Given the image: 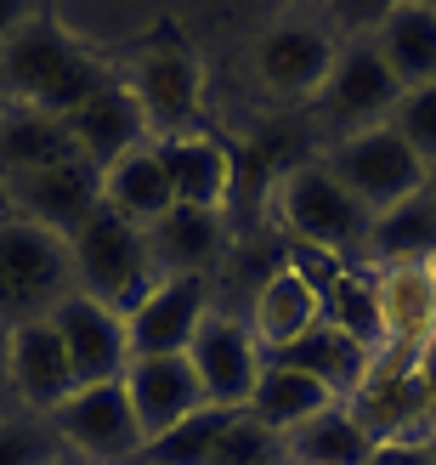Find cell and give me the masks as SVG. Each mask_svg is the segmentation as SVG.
I'll return each mask as SVG.
<instances>
[{
	"instance_id": "cell-37",
	"label": "cell",
	"mask_w": 436,
	"mask_h": 465,
	"mask_svg": "<svg viewBox=\"0 0 436 465\" xmlns=\"http://www.w3.org/2000/svg\"><path fill=\"white\" fill-rule=\"evenodd\" d=\"M40 12H45V0H0V45H12Z\"/></svg>"
},
{
	"instance_id": "cell-14",
	"label": "cell",
	"mask_w": 436,
	"mask_h": 465,
	"mask_svg": "<svg viewBox=\"0 0 436 465\" xmlns=\"http://www.w3.org/2000/svg\"><path fill=\"white\" fill-rule=\"evenodd\" d=\"M142 239H148L159 278H216L221 284V272L233 267V250H238L233 216L193 211V204H170Z\"/></svg>"
},
{
	"instance_id": "cell-16",
	"label": "cell",
	"mask_w": 436,
	"mask_h": 465,
	"mask_svg": "<svg viewBox=\"0 0 436 465\" xmlns=\"http://www.w3.org/2000/svg\"><path fill=\"white\" fill-rule=\"evenodd\" d=\"M216 278H165L142 307H136L131 323V358H181L199 335V323L216 312Z\"/></svg>"
},
{
	"instance_id": "cell-28",
	"label": "cell",
	"mask_w": 436,
	"mask_h": 465,
	"mask_svg": "<svg viewBox=\"0 0 436 465\" xmlns=\"http://www.w3.org/2000/svg\"><path fill=\"white\" fill-rule=\"evenodd\" d=\"M68 153H74V143H68L63 120L34 114V108H6V120H0V182L29 176L40 165H57Z\"/></svg>"
},
{
	"instance_id": "cell-21",
	"label": "cell",
	"mask_w": 436,
	"mask_h": 465,
	"mask_svg": "<svg viewBox=\"0 0 436 465\" xmlns=\"http://www.w3.org/2000/svg\"><path fill=\"white\" fill-rule=\"evenodd\" d=\"M374 272V307H380V341L385 352L420 358L436 341V284L431 262H397V267H369Z\"/></svg>"
},
{
	"instance_id": "cell-41",
	"label": "cell",
	"mask_w": 436,
	"mask_h": 465,
	"mask_svg": "<svg viewBox=\"0 0 436 465\" xmlns=\"http://www.w3.org/2000/svg\"><path fill=\"white\" fill-rule=\"evenodd\" d=\"M0 216H12V211H6V182H0Z\"/></svg>"
},
{
	"instance_id": "cell-35",
	"label": "cell",
	"mask_w": 436,
	"mask_h": 465,
	"mask_svg": "<svg viewBox=\"0 0 436 465\" xmlns=\"http://www.w3.org/2000/svg\"><path fill=\"white\" fill-rule=\"evenodd\" d=\"M317 12H324L329 35L340 45H352V40H374V29L392 12V0H317Z\"/></svg>"
},
{
	"instance_id": "cell-22",
	"label": "cell",
	"mask_w": 436,
	"mask_h": 465,
	"mask_svg": "<svg viewBox=\"0 0 436 465\" xmlns=\"http://www.w3.org/2000/svg\"><path fill=\"white\" fill-rule=\"evenodd\" d=\"M63 125H68V143H74V153L85 159V165H97V171H108L113 159H125L131 148L153 143L142 108H136V97L125 91L120 74H113V80L97 91V97H85Z\"/></svg>"
},
{
	"instance_id": "cell-26",
	"label": "cell",
	"mask_w": 436,
	"mask_h": 465,
	"mask_svg": "<svg viewBox=\"0 0 436 465\" xmlns=\"http://www.w3.org/2000/svg\"><path fill=\"white\" fill-rule=\"evenodd\" d=\"M334 403L340 398H334L324 381H312V375H301V369H289V363H266L256 398H249V414H256L272 437H289L295 426H306L312 414H324Z\"/></svg>"
},
{
	"instance_id": "cell-2",
	"label": "cell",
	"mask_w": 436,
	"mask_h": 465,
	"mask_svg": "<svg viewBox=\"0 0 436 465\" xmlns=\"http://www.w3.org/2000/svg\"><path fill=\"white\" fill-rule=\"evenodd\" d=\"M266 222L284 232V244L324 250L346 267H363V244H369V227H374V216L340 188L317 153H295L289 165L272 171Z\"/></svg>"
},
{
	"instance_id": "cell-18",
	"label": "cell",
	"mask_w": 436,
	"mask_h": 465,
	"mask_svg": "<svg viewBox=\"0 0 436 465\" xmlns=\"http://www.w3.org/2000/svg\"><path fill=\"white\" fill-rule=\"evenodd\" d=\"M6 386H12V409L34 414V420H45L52 409L74 398V369H68V352L45 318L6 330Z\"/></svg>"
},
{
	"instance_id": "cell-24",
	"label": "cell",
	"mask_w": 436,
	"mask_h": 465,
	"mask_svg": "<svg viewBox=\"0 0 436 465\" xmlns=\"http://www.w3.org/2000/svg\"><path fill=\"white\" fill-rule=\"evenodd\" d=\"M170 204H176V193H170L165 159H159L153 143L131 148L125 159H113V165L102 171V211L120 216V222H131L136 232H148L159 216L170 211Z\"/></svg>"
},
{
	"instance_id": "cell-40",
	"label": "cell",
	"mask_w": 436,
	"mask_h": 465,
	"mask_svg": "<svg viewBox=\"0 0 436 465\" xmlns=\"http://www.w3.org/2000/svg\"><path fill=\"white\" fill-rule=\"evenodd\" d=\"M425 193L436 199V165H425Z\"/></svg>"
},
{
	"instance_id": "cell-27",
	"label": "cell",
	"mask_w": 436,
	"mask_h": 465,
	"mask_svg": "<svg viewBox=\"0 0 436 465\" xmlns=\"http://www.w3.org/2000/svg\"><path fill=\"white\" fill-rule=\"evenodd\" d=\"M436 255V199L414 193L397 211L374 216L369 244H363V267H397V262H431Z\"/></svg>"
},
{
	"instance_id": "cell-11",
	"label": "cell",
	"mask_w": 436,
	"mask_h": 465,
	"mask_svg": "<svg viewBox=\"0 0 436 465\" xmlns=\"http://www.w3.org/2000/svg\"><path fill=\"white\" fill-rule=\"evenodd\" d=\"M188 363H193L210 409H249L266 358H261V346H256V335H249V323H244V307L216 301V312L199 323V335L188 346Z\"/></svg>"
},
{
	"instance_id": "cell-45",
	"label": "cell",
	"mask_w": 436,
	"mask_h": 465,
	"mask_svg": "<svg viewBox=\"0 0 436 465\" xmlns=\"http://www.w3.org/2000/svg\"><path fill=\"white\" fill-rule=\"evenodd\" d=\"M431 284H436V255H431Z\"/></svg>"
},
{
	"instance_id": "cell-43",
	"label": "cell",
	"mask_w": 436,
	"mask_h": 465,
	"mask_svg": "<svg viewBox=\"0 0 436 465\" xmlns=\"http://www.w3.org/2000/svg\"><path fill=\"white\" fill-rule=\"evenodd\" d=\"M52 465H80V460H68V454H57V460H52Z\"/></svg>"
},
{
	"instance_id": "cell-32",
	"label": "cell",
	"mask_w": 436,
	"mask_h": 465,
	"mask_svg": "<svg viewBox=\"0 0 436 465\" xmlns=\"http://www.w3.org/2000/svg\"><path fill=\"white\" fill-rule=\"evenodd\" d=\"M278 460H284V437H272L249 409H238L233 420H227L210 465H278Z\"/></svg>"
},
{
	"instance_id": "cell-7",
	"label": "cell",
	"mask_w": 436,
	"mask_h": 465,
	"mask_svg": "<svg viewBox=\"0 0 436 465\" xmlns=\"http://www.w3.org/2000/svg\"><path fill=\"white\" fill-rule=\"evenodd\" d=\"M74 284L91 301H102V307H113L120 318H131L165 278H159L142 232L131 222H120V216L97 211L74 239Z\"/></svg>"
},
{
	"instance_id": "cell-44",
	"label": "cell",
	"mask_w": 436,
	"mask_h": 465,
	"mask_svg": "<svg viewBox=\"0 0 436 465\" xmlns=\"http://www.w3.org/2000/svg\"><path fill=\"white\" fill-rule=\"evenodd\" d=\"M431 465H436V431H431Z\"/></svg>"
},
{
	"instance_id": "cell-3",
	"label": "cell",
	"mask_w": 436,
	"mask_h": 465,
	"mask_svg": "<svg viewBox=\"0 0 436 465\" xmlns=\"http://www.w3.org/2000/svg\"><path fill=\"white\" fill-rule=\"evenodd\" d=\"M113 74H120L113 63L80 52V45L57 29L52 0H45V12L12 45H0V85H6V103L52 114V120H68V114H74L85 97H97Z\"/></svg>"
},
{
	"instance_id": "cell-10",
	"label": "cell",
	"mask_w": 436,
	"mask_h": 465,
	"mask_svg": "<svg viewBox=\"0 0 436 465\" xmlns=\"http://www.w3.org/2000/svg\"><path fill=\"white\" fill-rule=\"evenodd\" d=\"M57 449L80 465H136L142 454V431H136V414L125 386H80L63 409L45 414Z\"/></svg>"
},
{
	"instance_id": "cell-42",
	"label": "cell",
	"mask_w": 436,
	"mask_h": 465,
	"mask_svg": "<svg viewBox=\"0 0 436 465\" xmlns=\"http://www.w3.org/2000/svg\"><path fill=\"white\" fill-rule=\"evenodd\" d=\"M6 108H12V103H6V85H0V120H6Z\"/></svg>"
},
{
	"instance_id": "cell-34",
	"label": "cell",
	"mask_w": 436,
	"mask_h": 465,
	"mask_svg": "<svg viewBox=\"0 0 436 465\" xmlns=\"http://www.w3.org/2000/svg\"><path fill=\"white\" fill-rule=\"evenodd\" d=\"M392 131L425 159V165H436V85L402 91V103H397V114H392Z\"/></svg>"
},
{
	"instance_id": "cell-15",
	"label": "cell",
	"mask_w": 436,
	"mask_h": 465,
	"mask_svg": "<svg viewBox=\"0 0 436 465\" xmlns=\"http://www.w3.org/2000/svg\"><path fill=\"white\" fill-rule=\"evenodd\" d=\"M52 17L80 52L120 68L136 45H148L170 23V6L159 0H52Z\"/></svg>"
},
{
	"instance_id": "cell-12",
	"label": "cell",
	"mask_w": 436,
	"mask_h": 465,
	"mask_svg": "<svg viewBox=\"0 0 436 465\" xmlns=\"http://www.w3.org/2000/svg\"><path fill=\"white\" fill-rule=\"evenodd\" d=\"M6 211L74 244L80 227L102 211V171L85 165L80 153H68V159H57V165H40L29 176H12L6 182Z\"/></svg>"
},
{
	"instance_id": "cell-9",
	"label": "cell",
	"mask_w": 436,
	"mask_h": 465,
	"mask_svg": "<svg viewBox=\"0 0 436 465\" xmlns=\"http://www.w3.org/2000/svg\"><path fill=\"white\" fill-rule=\"evenodd\" d=\"M357 431L369 443H402V437H431L436 431V409H431V391L420 381V358H402V352H374L363 386L346 398Z\"/></svg>"
},
{
	"instance_id": "cell-29",
	"label": "cell",
	"mask_w": 436,
	"mask_h": 465,
	"mask_svg": "<svg viewBox=\"0 0 436 465\" xmlns=\"http://www.w3.org/2000/svg\"><path fill=\"white\" fill-rule=\"evenodd\" d=\"M369 449L374 443L357 431V420H352L346 403L312 414L306 426H295L284 437V460L289 465H363V460H369Z\"/></svg>"
},
{
	"instance_id": "cell-38",
	"label": "cell",
	"mask_w": 436,
	"mask_h": 465,
	"mask_svg": "<svg viewBox=\"0 0 436 465\" xmlns=\"http://www.w3.org/2000/svg\"><path fill=\"white\" fill-rule=\"evenodd\" d=\"M12 386H6V330H0V420H12Z\"/></svg>"
},
{
	"instance_id": "cell-20",
	"label": "cell",
	"mask_w": 436,
	"mask_h": 465,
	"mask_svg": "<svg viewBox=\"0 0 436 465\" xmlns=\"http://www.w3.org/2000/svg\"><path fill=\"white\" fill-rule=\"evenodd\" d=\"M244 323H249V335H256L261 358H278L284 346L306 341L317 323H324V295H317L289 262H278V267H266L261 284L244 295Z\"/></svg>"
},
{
	"instance_id": "cell-25",
	"label": "cell",
	"mask_w": 436,
	"mask_h": 465,
	"mask_svg": "<svg viewBox=\"0 0 436 465\" xmlns=\"http://www.w3.org/2000/svg\"><path fill=\"white\" fill-rule=\"evenodd\" d=\"M266 363H289V369H301V375H312V381H324L340 403L352 398V391L363 386V375H369V363H374V352H363V346L352 341V335H340L334 323H317V330L306 335V341H295V346H284L278 358H266Z\"/></svg>"
},
{
	"instance_id": "cell-8",
	"label": "cell",
	"mask_w": 436,
	"mask_h": 465,
	"mask_svg": "<svg viewBox=\"0 0 436 465\" xmlns=\"http://www.w3.org/2000/svg\"><path fill=\"white\" fill-rule=\"evenodd\" d=\"M317 159L334 171V182L369 216H385V211H397L402 199L425 193V159L408 148L392 125H374V131L352 136V143H334V148H324Z\"/></svg>"
},
{
	"instance_id": "cell-33",
	"label": "cell",
	"mask_w": 436,
	"mask_h": 465,
	"mask_svg": "<svg viewBox=\"0 0 436 465\" xmlns=\"http://www.w3.org/2000/svg\"><path fill=\"white\" fill-rule=\"evenodd\" d=\"M63 449L45 420L34 414H12V420H0V465H52Z\"/></svg>"
},
{
	"instance_id": "cell-6",
	"label": "cell",
	"mask_w": 436,
	"mask_h": 465,
	"mask_svg": "<svg viewBox=\"0 0 436 465\" xmlns=\"http://www.w3.org/2000/svg\"><path fill=\"white\" fill-rule=\"evenodd\" d=\"M74 290V244L23 216H0V330L52 318Z\"/></svg>"
},
{
	"instance_id": "cell-46",
	"label": "cell",
	"mask_w": 436,
	"mask_h": 465,
	"mask_svg": "<svg viewBox=\"0 0 436 465\" xmlns=\"http://www.w3.org/2000/svg\"><path fill=\"white\" fill-rule=\"evenodd\" d=\"M278 465H289V460H278Z\"/></svg>"
},
{
	"instance_id": "cell-39",
	"label": "cell",
	"mask_w": 436,
	"mask_h": 465,
	"mask_svg": "<svg viewBox=\"0 0 436 465\" xmlns=\"http://www.w3.org/2000/svg\"><path fill=\"white\" fill-rule=\"evenodd\" d=\"M420 381H425V391H431V409H436V341L420 352Z\"/></svg>"
},
{
	"instance_id": "cell-1",
	"label": "cell",
	"mask_w": 436,
	"mask_h": 465,
	"mask_svg": "<svg viewBox=\"0 0 436 465\" xmlns=\"http://www.w3.org/2000/svg\"><path fill=\"white\" fill-rule=\"evenodd\" d=\"M334 57H340V40L329 35L317 0L272 6L256 29L221 57L227 103H244L233 136H249V143H256L261 125L272 131L278 120H301L306 103L317 97V85L329 80Z\"/></svg>"
},
{
	"instance_id": "cell-31",
	"label": "cell",
	"mask_w": 436,
	"mask_h": 465,
	"mask_svg": "<svg viewBox=\"0 0 436 465\" xmlns=\"http://www.w3.org/2000/svg\"><path fill=\"white\" fill-rule=\"evenodd\" d=\"M233 414L238 409H204V414H193L188 426H176L170 437L148 443L142 454H136V465H210L216 460V443H221V431H227Z\"/></svg>"
},
{
	"instance_id": "cell-23",
	"label": "cell",
	"mask_w": 436,
	"mask_h": 465,
	"mask_svg": "<svg viewBox=\"0 0 436 465\" xmlns=\"http://www.w3.org/2000/svg\"><path fill=\"white\" fill-rule=\"evenodd\" d=\"M369 45L402 91L436 85V0H392Z\"/></svg>"
},
{
	"instance_id": "cell-17",
	"label": "cell",
	"mask_w": 436,
	"mask_h": 465,
	"mask_svg": "<svg viewBox=\"0 0 436 465\" xmlns=\"http://www.w3.org/2000/svg\"><path fill=\"white\" fill-rule=\"evenodd\" d=\"M125 398H131V414H136V431H142V449L170 437L176 426H188L193 414H204V386L193 375L188 352L181 358H131L125 369Z\"/></svg>"
},
{
	"instance_id": "cell-30",
	"label": "cell",
	"mask_w": 436,
	"mask_h": 465,
	"mask_svg": "<svg viewBox=\"0 0 436 465\" xmlns=\"http://www.w3.org/2000/svg\"><path fill=\"white\" fill-rule=\"evenodd\" d=\"M324 323H334L340 335H352L363 352H380V307H374V272L346 267L334 278V290L324 295Z\"/></svg>"
},
{
	"instance_id": "cell-13",
	"label": "cell",
	"mask_w": 436,
	"mask_h": 465,
	"mask_svg": "<svg viewBox=\"0 0 436 465\" xmlns=\"http://www.w3.org/2000/svg\"><path fill=\"white\" fill-rule=\"evenodd\" d=\"M63 341L68 352V369H74V391L80 386H120L125 369H131V323L102 307V301H91L85 290L63 295L57 312L45 318Z\"/></svg>"
},
{
	"instance_id": "cell-5",
	"label": "cell",
	"mask_w": 436,
	"mask_h": 465,
	"mask_svg": "<svg viewBox=\"0 0 436 465\" xmlns=\"http://www.w3.org/2000/svg\"><path fill=\"white\" fill-rule=\"evenodd\" d=\"M397 103H402V85L380 63V52L369 40H352V45H340L329 80L317 85V97L306 103V114L295 125H301L306 153H324V148L352 143V136L374 131V125H392Z\"/></svg>"
},
{
	"instance_id": "cell-36",
	"label": "cell",
	"mask_w": 436,
	"mask_h": 465,
	"mask_svg": "<svg viewBox=\"0 0 436 465\" xmlns=\"http://www.w3.org/2000/svg\"><path fill=\"white\" fill-rule=\"evenodd\" d=\"M363 465H431V437H402V443H374Z\"/></svg>"
},
{
	"instance_id": "cell-19",
	"label": "cell",
	"mask_w": 436,
	"mask_h": 465,
	"mask_svg": "<svg viewBox=\"0 0 436 465\" xmlns=\"http://www.w3.org/2000/svg\"><path fill=\"white\" fill-rule=\"evenodd\" d=\"M153 148H159V159H165L176 204L233 216V199H238V143H227L221 131H199V136H176V143H153Z\"/></svg>"
},
{
	"instance_id": "cell-4",
	"label": "cell",
	"mask_w": 436,
	"mask_h": 465,
	"mask_svg": "<svg viewBox=\"0 0 436 465\" xmlns=\"http://www.w3.org/2000/svg\"><path fill=\"white\" fill-rule=\"evenodd\" d=\"M120 80L142 108L153 143L210 131V63L176 23H165L148 45H136L120 63Z\"/></svg>"
}]
</instances>
